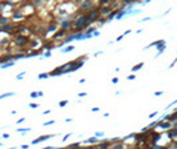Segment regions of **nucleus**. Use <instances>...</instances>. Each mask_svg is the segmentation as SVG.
<instances>
[{"instance_id": "57", "label": "nucleus", "mask_w": 177, "mask_h": 149, "mask_svg": "<svg viewBox=\"0 0 177 149\" xmlns=\"http://www.w3.org/2000/svg\"><path fill=\"white\" fill-rule=\"evenodd\" d=\"M0 145H1V142H0Z\"/></svg>"}, {"instance_id": "28", "label": "nucleus", "mask_w": 177, "mask_h": 149, "mask_svg": "<svg viewBox=\"0 0 177 149\" xmlns=\"http://www.w3.org/2000/svg\"><path fill=\"white\" fill-rule=\"evenodd\" d=\"M110 1H113V0H100V5H108Z\"/></svg>"}, {"instance_id": "13", "label": "nucleus", "mask_w": 177, "mask_h": 149, "mask_svg": "<svg viewBox=\"0 0 177 149\" xmlns=\"http://www.w3.org/2000/svg\"><path fill=\"white\" fill-rule=\"evenodd\" d=\"M163 43H165V40H163V39H161V40H157V41H153V43H150V44L148 45V47H145L144 49H149V48H152V47H158V45L163 44Z\"/></svg>"}, {"instance_id": "34", "label": "nucleus", "mask_w": 177, "mask_h": 149, "mask_svg": "<svg viewBox=\"0 0 177 149\" xmlns=\"http://www.w3.org/2000/svg\"><path fill=\"white\" fill-rule=\"evenodd\" d=\"M81 145V142H73V144H71L68 148H75V146H80Z\"/></svg>"}, {"instance_id": "53", "label": "nucleus", "mask_w": 177, "mask_h": 149, "mask_svg": "<svg viewBox=\"0 0 177 149\" xmlns=\"http://www.w3.org/2000/svg\"><path fill=\"white\" fill-rule=\"evenodd\" d=\"M49 112H51L49 109H47V111H44V112H43V115H48V113H49Z\"/></svg>"}, {"instance_id": "17", "label": "nucleus", "mask_w": 177, "mask_h": 149, "mask_svg": "<svg viewBox=\"0 0 177 149\" xmlns=\"http://www.w3.org/2000/svg\"><path fill=\"white\" fill-rule=\"evenodd\" d=\"M31 97L32 98H37V97H41V96H44L43 91H39V92H31Z\"/></svg>"}, {"instance_id": "43", "label": "nucleus", "mask_w": 177, "mask_h": 149, "mask_svg": "<svg viewBox=\"0 0 177 149\" xmlns=\"http://www.w3.org/2000/svg\"><path fill=\"white\" fill-rule=\"evenodd\" d=\"M81 1H83V0H72V3H75L76 5H79V4L81 3Z\"/></svg>"}, {"instance_id": "19", "label": "nucleus", "mask_w": 177, "mask_h": 149, "mask_svg": "<svg viewBox=\"0 0 177 149\" xmlns=\"http://www.w3.org/2000/svg\"><path fill=\"white\" fill-rule=\"evenodd\" d=\"M143 67H144V63H139L137 65H133V67L130 68V71H132V72H137V71H140Z\"/></svg>"}, {"instance_id": "20", "label": "nucleus", "mask_w": 177, "mask_h": 149, "mask_svg": "<svg viewBox=\"0 0 177 149\" xmlns=\"http://www.w3.org/2000/svg\"><path fill=\"white\" fill-rule=\"evenodd\" d=\"M16 93L15 92H7V93H3V95H0V100H3V98L5 97H12V96H15Z\"/></svg>"}, {"instance_id": "7", "label": "nucleus", "mask_w": 177, "mask_h": 149, "mask_svg": "<svg viewBox=\"0 0 177 149\" xmlns=\"http://www.w3.org/2000/svg\"><path fill=\"white\" fill-rule=\"evenodd\" d=\"M14 29H15V25L12 23L4 24V25H1V27H0V32H5V33H11Z\"/></svg>"}, {"instance_id": "10", "label": "nucleus", "mask_w": 177, "mask_h": 149, "mask_svg": "<svg viewBox=\"0 0 177 149\" xmlns=\"http://www.w3.org/2000/svg\"><path fill=\"white\" fill-rule=\"evenodd\" d=\"M57 28H59V23L57 21H51L49 24H48V28H47V32H55V31H57Z\"/></svg>"}, {"instance_id": "22", "label": "nucleus", "mask_w": 177, "mask_h": 149, "mask_svg": "<svg viewBox=\"0 0 177 149\" xmlns=\"http://www.w3.org/2000/svg\"><path fill=\"white\" fill-rule=\"evenodd\" d=\"M49 77V72H45V73H40L39 76H37V79L39 80H44V79H48Z\"/></svg>"}, {"instance_id": "38", "label": "nucleus", "mask_w": 177, "mask_h": 149, "mask_svg": "<svg viewBox=\"0 0 177 149\" xmlns=\"http://www.w3.org/2000/svg\"><path fill=\"white\" fill-rule=\"evenodd\" d=\"M77 96H79V97H85V96H87V93H85V92H80V93H79V95H77Z\"/></svg>"}, {"instance_id": "16", "label": "nucleus", "mask_w": 177, "mask_h": 149, "mask_svg": "<svg viewBox=\"0 0 177 149\" xmlns=\"http://www.w3.org/2000/svg\"><path fill=\"white\" fill-rule=\"evenodd\" d=\"M8 23H11V19H10V17H7V16H0V27H1V25H4V24H8Z\"/></svg>"}, {"instance_id": "32", "label": "nucleus", "mask_w": 177, "mask_h": 149, "mask_svg": "<svg viewBox=\"0 0 177 149\" xmlns=\"http://www.w3.org/2000/svg\"><path fill=\"white\" fill-rule=\"evenodd\" d=\"M157 116H158V112H153V113H150L148 117H149V119H154V117H157Z\"/></svg>"}, {"instance_id": "42", "label": "nucleus", "mask_w": 177, "mask_h": 149, "mask_svg": "<svg viewBox=\"0 0 177 149\" xmlns=\"http://www.w3.org/2000/svg\"><path fill=\"white\" fill-rule=\"evenodd\" d=\"M123 39H124V35H120L119 37H116V40H115V41H120V40H123Z\"/></svg>"}, {"instance_id": "8", "label": "nucleus", "mask_w": 177, "mask_h": 149, "mask_svg": "<svg viewBox=\"0 0 177 149\" xmlns=\"http://www.w3.org/2000/svg\"><path fill=\"white\" fill-rule=\"evenodd\" d=\"M67 33H68L67 29H63V28H60V29H57L56 32H55V35L52 36V40H56V39H60V37L67 36Z\"/></svg>"}, {"instance_id": "14", "label": "nucleus", "mask_w": 177, "mask_h": 149, "mask_svg": "<svg viewBox=\"0 0 177 149\" xmlns=\"http://www.w3.org/2000/svg\"><path fill=\"white\" fill-rule=\"evenodd\" d=\"M14 65H15V60H11V61L0 64V68H1V69H7V68H10V67H14Z\"/></svg>"}, {"instance_id": "4", "label": "nucleus", "mask_w": 177, "mask_h": 149, "mask_svg": "<svg viewBox=\"0 0 177 149\" xmlns=\"http://www.w3.org/2000/svg\"><path fill=\"white\" fill-rule=\"evenodd\" d=\"M93 8V0H83L80 4H79V9L81 12H88L89 9Z\"/></svg>"}, {"instance_id": "33", "label": "nucleus", "mask_w": 177, "mask_h": 149, "mask_svg": "<svg viewBox=\"0 0 177 149\" xmlns=\"http://www.w3.org/2000/svg\"><path fill=\"white\" fill-rule=\"evenodd\" d=\"M55 124V120H51V121H47L44 122V126H48V125H53Z\"/></svg>"}, {"instance_id": "52", "label": "nucleus", "mask_w": 177, "mask_h": 149, "mask_svg": "<svg viewBox=\"0 0 177 149\" xmlns=\"http://www.w3.org/2000/svg\"><path fill=\"white\" fill-rule=\"evenodd\" d=\"M101 53H103V51H97L96 53H95V56H99V55H101Z\"/></svg>"}, {"instance_id": "11", "label": "nucleus", "mask_w": 177, "mask_h": 149, "mask_svg": "<svg viewBox=\"0 0 177 149\" xmlns=\"http://www.w3.org/2000/svg\"><path fill=\"white\" fill-rule=\"evenodd\" d=\"M23 17H24V14H23V11H20V9L15 11L14 14H12V20H17V19H23Z\"/></svg>"}, {"instance_id": "3", "label": "nucleus", "mask_w": 177, "mask_h": 149, "mask_svg": "<svg viewBox=\"0 0 177 149\" xmlns=\"http://www.w3.org/2000/svg\"><path fill=\"white\" fill-rule=\"evenodd\" d=\"M87 15H88V19H89L91 24L97 21V19L101 16L100 15V7H93L92 9H89V12H88Z\"/></svg>"}, {"instance_id": "48", "label": "nucleus", "mask_w": 177, "mask_h": 149, "mask_svg": "<svg viewBox=\"0 0 177 149\" xmlns=\"http://www.w3.org/2000/svg\"><path fill=\"white\" fill-rule=\"evenodd\" d=\"M176 63H177V59H176V60H174V61H173V63H172V64H170V65H169V68H173V67H174V65H176Z\"/></svg>"}, {"instance_id": "46", "label": "nucleus", "mask_w": 177, "mask_h": 149, "mask_svg": "<svg viewBox=\"0 0 177 149\" xmlns=\"http://www.w3.org/2000/svg\"><path fill=\"white\" fill-rule=\"evenodd\" d=\"M150 1H152V0H144V1H141V4H143V5H145V4L150 3Z\"/></svg>"}, {"instance_id": "2", "label": "nucleus", "mask_w": 177, "mask_h": 149, "mask_svg": "<svg viewBox=\"0 0 177 149\" xmlns=\"http://www.w3.org/2000/svg\"><path fill=\"white\" fill-rule=\"evenodd\" d=\"M15 45H16L17 48H24V47H28V44H29V39H28L27 36H24V35H20L17 33V36L15 37Z\"/></svg>"}, {"instance_id": "26", "label": "nucleus", "mask_w": 177, "mask_h": 149, "mask_svg": "<svg viewBox=\"0 0 177 149\" xmlns=\"http://www.w3.org/2000/svg\"><path fill=\"white\" fill-rule=\"evenodd\" d=\"M157 125H158V121H153V122H150L149 125H148V128H149V129H153V128H156Z\"/></svg>"}, {"instance_id": "24", "label": "nucleus", "mask_w": 177, "mask_h": 149, "mask_svg": "<svg viewBox=\"0 0 177 149\" xmlns=\"http://www.w3.org/2000/svg\"><path fill=\"white\" fill-rule=\"evenodd\" d=\"M177 120V109H176V112H174V113H172V115H169V121H176Z\"/></svg>"}, {"instance_id": "37", "label": "nucleus", "mask_w": 177, "mask_h": 149, "mask_svg": "<svg viewBox=\"0 0 177 149\" xmlns=\"http://www.w3.org/2000/svg\"><path fill=\"white\" fill-rule=\"evenodd\" d=\"M150 20V17H144V19H141V20H139L140 23H145V21H149Z\"/></svg>"}, {"instance_id": "15", "label": "nucleus", "mask_w": 177, "mask_h": 149, "mask_svg": "<svg viewBox=\"0 0 177 149\" xmlns=\"http://www.w3.org/2000/svg\"><path fill=\"white\" fill-rule=\"evenodd\" d=\"M99 141H100V140L97 139V136H93V137L85 140V144H99Z\"/></svg>"}, {"instance_id": "54", "label": "nucleus", "mask_w": 177, "mask_h": 149, "mask_svg": "<svg viewBox=\"0 0 177 149\" xmlns=\"http://www.w3.org/2000/svg\"><path fill=\"white\" fill-rule=\"evenodd\" d=\"M79 83H80V84H84V83H85V79H81V80H80Z\"/></svg>"}, {"instance_id": "51", "label": "nucleus", "mask_w": 177, "mask_h": 149, "mask_svg": "<svg viewBox=\"0 0 177 149\" xmlns=\"http://www.w3.org/2000/svg\"><path fill=\"white\" fill-rule=\"evenodd\" d=\"M3 139H10V135H8V133H4V135H3Z\"/></svg>"}, {"instance_id": "45", "label": "nucleus", "mask_w": 177, "mask_h": 149, "mask_svg": "<svg viewBox=\"0 0 177 149\" xmlns=\"http://www.w3.org/2000/svg\"><path fill=\"white\" fill-rule=\"evenodd\" d=\"M68 137H71V135H69V133H68V135H65V136L63 137V141H67V140H68Z\"/></svg>"}, {"instance_id": "55", "label": "nucleus", "mask_w": 177, "mask_h": 149, "mask_svg": "<svg viewBox=\"0 0 177 149\" xmlns=\"http://www.w3.org/2000/svg\"><path fill=\"white\" fill-rule=\"evenodd\" d=\"M92 112H99V108H92Z\"/></svg>"}, {"instance_id": "41", "label": "nucleus", "mask_w": 177, "mask_h": 149, "mask_svg": "<svg viewBox=\"0 0 177 149\" xmlns=\"http://www.w3.org/2000/svg\"><path fill=\"white\" fill-rule=\"evenodd\" d=\"M117 83H119V79H117V77L112 79V84H117Z\"/></svg>"}, {"instance_id": "30", "label": "nucleus", "mask_w": 177, "mask_h": 149, "mask_svg": "<svg viewBox=\"0 0 177 149\" xmlns=\"http://www.w3.org/2000/svg\"><path fill=\"white\" fill-rule=\"evenodd\" d=\"M40 105L39 104H36V102H31L29 104V108H32V109H36V108H39Z\"/></svg>"}, {"instance_id": "1", "label": "nucleus", "mask_w": 177, "mask_h": 149, "mask_svg": "<svg viewBox=\"0 0 177 149\" xmlns=\"http://www.w3.org/2000/svg\"><path fill=\"white\" fill-rule=\"evenodd\" d=\"M89 25H91V21H89V19H88L87 12H83L81 15H77L73 19V21H72V27H73L72 33L81 32V31H84L85 28H88Z\"/></svg>"}, {"instance_id": "27", "label": "nucleus", "mask_w": 177, "mask_h": 149, "mask_svg": "<svg viewBox=\"0 0 177 149\" xmlns=\"http://www.w3.org/2000/svg\"><path fill=\"white\" fill-rule=\"evenodd\" d=\"M67 104H68V100H61V101L59 102V107H60V108H64Z\"/></svg>"}, {"instance_id": "49", "label": "nucleus", "mask_w": 177, "mask_h": 149, "mask_svg": "<svg viewBox=\"0 0 177 149\" xmlns=\"http://www.w3.org/2000/svg\"><path fill=\"white\" fill-rule=\"evenodd\" d=\"M130 32H132V31H130V29H128V31H125V32H124L123 35H124V36H127V35H129Z\"/></svg>"}, {"instance_id": "44", "label": "nucleus", "mask_w": 177, "mask_h": 149, "mask_svg": "<svg viewBox=\"0 0 177 149\" xmlns=\"http://www.w3.org/2000/svg\"><path fill=\"white\" fill-rule=\"evenodd\" d=\"M163 95V91H157V92H154V96H161Z\"/></svg>"}, {"instance_id": "50", "label": "nucleus", "mask_w": 177, "mask_h": 149, "mask_svg": "<svg viewBox=\"0 0 177 149\" xmlns=\"http://www.w3.org/2000/svg\"><path fill=\"white\" fill-rule=\"evenodd\" d=\"M20 148L21 149H28V148H29V145H25V144H24V145H21Z\"/></svg>"}, {"instance_id": "36", "label": "nucleus", "mask_w": 177, "mask_h": 149, "mask_svg": "<svg viewBox=\"0 0 177 149\" xmlns=\"http://www.w3.org/2000/svg\"><path fill=\"white\" fill-rule=\"evenodd\" d=\"M128 80H130V81H132V80H134V79H136V74H129V76H128Z\"/></svg>"}, {"instance_id": "29", "label": "nucleus", "mask_w": 177, "mask_h": 149, "mask_svg": "<svg viewBox=\"0 0 177 149\" xmlns=\"http://www.w3.org/2000/svg\"><path fill=\"white\" fill-rule=\"evenodd\" d=\"M25 73H27V72H21L20 74H17V76H16V80H21V79L25 76Z\"/></svg>"}, {"instance_id": "6", "label": "nucleus", "mask_w": 177, "mask_h": 149, "mask_svg": "<svg viewBox=\"0 0 177 149\" xmlns=\"http://www.w3.org/2000/svg\"><path fill=\"white\" fill-rule=\"evenodd\" d=\"M52 137H55V135H44V136H40L39 139H35L33 141H32V145H37V144H40V142L45 141V140H48V139H52Z\"/></svg>"}, {"instance_id": "56", "label": "nucleus", "mask_w": 177, "mask_h": 149, "mask_svg": "<svg viewBox=\"0 0 177 149\" xmlns=\"http://www.w3.org/2000/svg\"><path fill=\"white\" fill-rule=\"evenodd\" d=\"M65 122H72V119H65Z\"/></svg>"}, {"instance_id": "9", "label": "nucleus", "mask_w": 177, "mask_h": 149, "mask_svg": "<svg viewBox=\"0 0 177 149\" xmlns=\"http://www.w3.org/2000/svg\"><path fill=\"white\" fill-rule=\"evenodd\" d=\"M112 9H113L112 5H103V8H100V15L101 16H107L108 14H110Z\"/></svg>"}, {"instance_id": "25", "label": "nucleus", "mask_w": 177, "mask_h": 149, "mask_svg": "<svg viewBox=\"0 0 177 149\" xmlns=\"http://www.w3.org/2000/svg\"><path fill=\"white\" fill-rule=\"evenodd\" d=\"M17 132L19 133H27V132H31V128H19L17 129Z\"/></svg>"}, {"instance_id": "21", "label": "nucleus", "mask_w": 177, "mask_h": 149, "mask_svg": "<svg viewBox=\"0 0 177 149\" xmlns=\"http://www.w3.org/2000/svg\"><path fill=\"white\" fill-rule=\"evenodd\" d=\"M97 21H99L100 25H104L105 23H108V20H107V17H105V16H100L99 19H97Z\"/></svg>"}, {"instance_id": "18", "label": "nucleus", "mask_w": 177, "mask_h": 149, "mask_svg": "<svg viewBox=\"0 0 177 149\" xmlns=\"http://www.w3.org/2000/svg\"><path fill=\"white\" fill-rule=\"evenodd\" d=\"M72 51H75L73 45H67L65 48H63V49H61V53H68V52H72Z\"/></svg>"}, {"instance_id": "23", "label": "nucleus", "mask_w": 177, "mask_h": 149, "mask_svg": "<svg viewBox=\"0 0 177 149\" xmlns=\"http://www.w3.org/2000/svg\"><path fill=\"white\" fill-rule=\"evenodd\" d=\"M96 29H97V27H88L87 31H84V32H85V33H88V35H92Z\"/></svg>"}, {"instance_id": "5", "label": "nucleus", "mask_w": 177, "mask_h": 149, "mask_svg": "<svg viewBox=\"0 0 177 149\" xmlns=\"http://www.w3.org/2000/svg\"><path fill=\"white\" fill-rule=\"evenodd\" d=\"M157 126L164 129V130H168V129H170L173 126V122L169 121V120H158V125Z\"/></svg>"}, {"instance_id": "31", "label": "nucleus", "mask_w": 177, "mask_h": 149, "mask_svg": "<svg viewBox=\"0 0 177 149\" xmlns=\"http://www.w3.org/2000/svg\"><path fill=\"white\" fill-rule=\"evenodd\" d=\"M43 3H44V0H33V4L36 5V7L37 5H41Z\"/></svg>"}, {"instance_id": "40", "label": "nucleus", "mask_w": 177, "mask_h": 149, "mask_svg": "<svg viewBox=\"0 0 177 149\" xmlns=\"http://www.w3.org/2000/svg\"><path fill=\"white\" fill-rule=\"evenodd\" d=\"M95 136H97V137L103 136V137H104V132H96V133H95Z\"/></svg>"}, {"instance_id": "39", "label": "nucleus", "mask_w": 177, "mask_h": 149, "mask_svg": "<svg viewBox=\"0 0 177 149\" xmlns=\"http://www.w3.org/2000/svg\"><path fill=\"white\" fill-rule=\"evenodd\" d=\"M92 35H93V37H97V36H100V32H99V31H95V32H93V33H92Z\"/></svg>"}, {"instance_id": "35", "label": "nucleus", "mask_w": 177, "mask_h": 149, "mask_svg": "<svg viewBox=\"0 0 177 149\" xmlns=\"http://www.w3.org/2000/svg\"><path fill=\"white\" fill-rule=\"evenodd\" d=\"M51 56H52V52H51V51L45 52V53L43 55V57H51Z\"/></svg>"}, {"instance_id": "47", "label": "nucleus", "mask_w": 177, "mask_h": 149, "mask_svg": "<svg viewBox=\"0 0 177 149\" xmlns=\"http://www.w3.org/2000/svg\"><path fill=\"white\" fill-rule=\"evenodd\" d=\"M24 121H25L24 117H23V119H19V120H17V124H21V122H24Z\"/></svg>"}, {"instance_id": "12", "label": "nucleus", "mask_w": 177, "mask_h": 149, "mask_svg": "<svg viewBox=\"0 0 177 149\" xmlns=\"http://www.w3.org/2000/svg\"><path fill=\"white\" fill-rule=\"evenodd\" d=\"M157 48V53H156V56H154V57H158V56H160V55H163V52L165 51V48H167V43H163V44H160L158 45V47H156Z\"/></svg>"}]
</instances>
